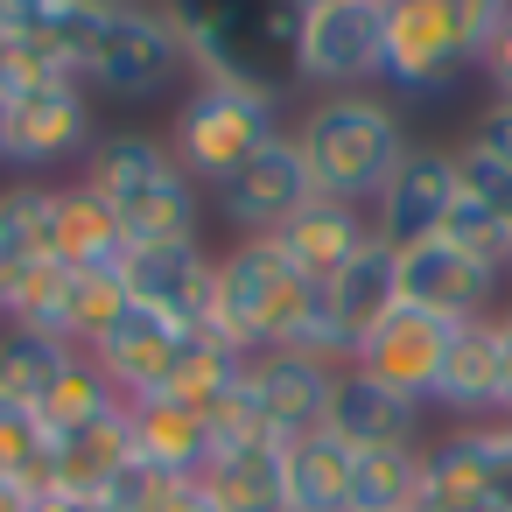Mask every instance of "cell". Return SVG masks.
<instances>
[{
  "mask_svg": "<svg viewBox=\"0 0 512 512\" xmlns=\"http://www.w3.org/2000/svg\"><path fill=\"white\" fill-rule=\"evenodd\" d=\"M50 43L71 57V71H78V85L92 99L148 106V99H183L197 85L190 43L176 36V22L162 8H148V0H127V8H106V15L57 8Z\"/></svg>",
  "mask_w": 512,
  "mask_h": 512,
  "instance_id": "6da1fadb",
  "label": "cell"
},
{
  "mask_svg": "<svg viewBox=\"0 0 512 512\" xmlns=\"http://www.w3.org/2000/svg\"><path fill=\"white\" fill-rule=\"evenodd\" d=\"M155 8L190 43L197 78L274 92V99L295 85V43H302L295 0H155Z\"/></svg>",
  "mask_w": 512,
  "mask_h": 512,
  "instance_id": "7a4b0ae2",
  "label": "cell"
},
{
  "mask_svg": "<svg viewBox=\"0 0 512 512\" xmlns=\"http://www.w3.org/2000/svg\"><path fill=\"white\" fill-rule=\"evenodd\" d=\"M288 134H295V148H302V162H309L316 197L358 204V211L379 204L386 176H393L400 155L414 148L407 127H400V113H393V99H379V92H330V99H316Z\"/></svg>",
  "mask_w": 512,
  "mask_h": 512,
  "instance_id": "3957f363",
  "label": "cell"
},
{
  "mask_svg": "<svg viewBox=\"0 0 512 512\" xmlns=\"http://www.w3.org/2000/svg\"><path fill=\"white\" fill-rule=\"evenodd\" d=\"M316 302V281H302L274 239H232L218 253V281H211V323L239 358H260V351H281L288 330L302 323V309Z\"/></svg>",
  "mask_w": 512,
  "mask_h": 512,
  "instance_id": "277c9868",
  "label": "cell"
},
{
  "mask_svg": "<svg viewBox=\"0 0 512 512\" xmlns=\"http://www.w3.org/2000/svg\"><path fill=\"white\" fill-rule=\"evenodd\" d=\"M281 127V99L274 92H246V85H218V78H197L176 113H169V155L190 183H225L239 162H253Z\"/></svg>",
  "mask_w": 512,
  "mask_h": 512,
  "instance_id": "5b68a950",
  "label": "cell"
},
{
  "mask_svg": "<svg viewBox=\"0 0 512 512\" xmlns=\"http://www.w3.org/2000/svg\"><path fill=\"white\" fill-rule=\"evenodd\" d=\"M477 71L470 36L449 22L442 0H386V71L379 85L407 106H435L449 99L463 78Z\"/></svg>",
  "mask_w": 512,
  "mask_h": 512,
  "instance_id": "8992f818",
  "label": "cell"
},
{
  "mask_svg": "<svg viewBox=\"0 0 512 512\" xmlns=\"http://www.w3.org/2000/svg\"><path fill=\"white\" fill-rule=\"evenodd\" d=\"M386 71V0H330L302 15L295 85L309 92H372Z\"/></svg>",
  "mask_w": 512,
  "mask_h": 512,
  "instance_id": "52a82bcc",
  "label": "cell"
},
{
  "mask_svg": "<svg viewBox=\"0 0 512 512\" xmlns=\"http://www.w3.org/2000/svg\"><path fill=\"white\" fill-rule=\"evenodd\" d=\"M127 281H120V267H36L29 281H22V295H15V309L0 316V323H29V330H50V337H64L71 351H92L120 316H127Z\"/></svg>",
  "mask_w": 512,
  "mask_h": 512,
  "instance_id": "ba28073f",
  "label": "cell"
},
{
  "mask_svg": "<svg viewBox=\"0 0 512 512\" xmlns=\"http://www.w3.org/2000/svg\"><path fill=\"white\" fill-rule=\"evenodd\" d=\"M92 148H99V99L78 78L8 99V141H0V162H8L15 176L43 183L57 162H78L85 169Z\"/></svg>",
  "mask_w": 512,
  "mask_h": 512,
  "instance_id": "9c48e42d",
  "label": "cell"
},
{
  "mask_svg": "<svg viewBox=\"0 0 512 512\" xmlns=\"http://www.w3.org/2000/svg\"><path fill=\"white\" fill-rule=\"evenodd\" d=\"M204 197H211V211L232 225V239H274V232L316 197V183H309V162H302L295 134H274L253 162H239V169H232L225 183H211Z\"/></svg>",
  "mask_w": 512,
  "mask_h": 512,
  "instance_id": "30bf717a",
  "label": "cell"
},
{
  "mask_svg": "<svg viewBox=\"0 0 512 512\" xmlns=\"http://www.w3.org/2000/svg\"><path fill=\"white\" fill-rule=\"evenodd\" d=\"M456 148H407L400 155V169L386 176V190H379V204H372V239H386L393 253H407V246H421V239H435L442 225H449V211H456Z\"/></svg>",
  "mask_w": 512,
  "mask_h": 512,
  "instance_id": "8fae6325",
  "label": "cell"
},
{
  "mask_svg": "<svg viewBox=\"0 0 512 512\" xmlns=\"http://www.w3.org/2000/svg\"><path fill=\"white\" fill-rule=\"evenodd\" d=\"M120 281L141 309L183 323V330H204L211 323V281H218V253L204 239H183V246H127L120 253Z\"/></svg>",
  "mask_w": 512,
  "mask_h": 512,
  "instance_id": "7c38bea8",
  "label": "cell"
},
{
  "mask_svg": "<svg viewBox=\"0 0 512 512\" xmlns=\"http://www.w3.org/2000/svg\"><path fill=\"white\" fill-rule=\"evenodd\" d=\"M344 365H323V358H302V351H260L246 358V393L267 421V435L288 449L302 435H316L330 421V386H337Z\"/></svg>",
  "mask_w": 512,
  "mask_h": 512,
  "instance_id": "4fadbf2b",
  "label": "cell"
},
{
  "mask_svg": "<svg viewBox=\"0 0 512 512\" xmlns=\"http://www.w3.org/2000/svg\"><path fill=\"white\" fill-rule=\"evenodd\" d=\"M449 337H456V323H442V316H428V309L400 302L379 330H365V337H358L351 365H358V372H372V379H379V386H393V393H414V400L428 407L435 372H442V358H449Z\"/></svg>",
  "mask_w": 512,
  "mask_h": 512,
  "instance_id": "5bb4252c",
  "label": "cell"
},
{
  "mask_svg": "<svg viewBox=\"0 0 512 512\" xmlns=\"http://www.w3.org/2000/svg\"><path fill=\"white\" fill-rule=\"evenodd\" d=\"M505 435H512V421H477V428H449L435 449H421V512H484L498 463H505Z\"/></svg>",
  "mask_w": 512,
  "mask_h": 512,
  "instance_id": "9a60e30c",
  "label": "cell"
},
{
  "mask_svg": "<svg viewBox=\"0 0 512 512\" xmlns=\"http://www.w3.org/2000/svg\"><path fill=\"white\" fill-rule=\"evenodd\" d=\"M498 281H505V274L477 267V260L456 253L449 239H421V246L400 253V302H414V309H428V316H442V323H477V316H491Z\"/></svg>",
  "mask_w": 512,
  "mask_h": 512,
  "instance_id": "2e32d148",
  "label": "cell"
},
{
  "mask_svg": "<svg viewBox=\"0 0 512 512\" xmlns=\"http://www.w3.org/2000/svg\"><path fill=\"white\" fill-rule=\"evenodd\" d=\"M498 386H505V344H498V316L456 323V337H449V358H442V372H435L428 407L456 414V428H477V421H498Z\"/></svg>",
  "mask_w": 512,
  "mask_h": 512,
  "instance_id": "e0dca14e",
  "label": "cell"
},
{
  "mask_svg": "<svg viewBox=\"0 0 512 512\" xmlns=\"http://www.w3.org/2000/svg\"><path fill=\"white\" fill-rule=\"evenodd\" d=\"M323 428L351 449H421V400L379 386L358 365H344L337 386H330V421Z\"/></svg>",
  "mask_w": 512,
  "mask_h": 512,
  "instance_id": "ac0fdd59",
  "label": "cell"
},
{
  "mask_svg": "<svg viewBox=\"0 0 512 512\" xmlns=\"http://www.w3.org/2000/svg\"><path fill=\"white\" fill-rule=\"evenodd\" d=\"M176 344H183V323H169V316L127 302V316H120L85 358L106 372V386H113L120 400H148V393H162V379H169V365H176Z\"/></svg>",
  "mask_w": 512,
  "mask_h": 512,
  "instance_id": "d6986e66",
  "label": "cell"
},
{
  "mask_svg": "<svg viewBox=\"0 0 512 512\" xmlns=\"http://www.w3.org/2000/svg\"><path fill=\"white\" fill-rule=\"evenodd\" d=\"M372 246V211H358V204H330V197H309L281 232H274V253L302 274V281H330V274H344L358 253Z\"/></svg>",
  "mask_w": 512,
  "mask_h": 512,
  "instance_id": "ffe728a7",
  "label": "cell"
},
{
  "mask_svg": "<svg viewBox=\"0 0 512 512\" xmlns=\"http://www.w3.org/2000/svg\"><path fill=\"white\" fill-rule=\"evenodd\" d=\"M127 428H134V456L155 463L162 477H204L211 470V421L197 407H176L162 393L148 400H127Z\"/></svg>",
  "mask_w": 512,
  "mask_h": 512,
  "instance_id": "44dd1931",
  "label": "cell"
},
{
  "mask_svg": "<svg viewBox=\"0 0 512 512\" xmlns=\"http://www.w3.org/2000/svg\"><path fill=\"white\" fill-rule=\"evenodd\" d=\"M106 204H113V218L134 204V197H148L155 183H169L176 176V155H169V134H148V127H113V134H99V148H92V162L78 169Z\"/></svg>",
  "mask_w": 512,
  "mask_h": 512,
  "instance_id": "7402d4cb",
  "label": "cell"
},
{
  "mask_svg": "<svg viewBox=\"0 0 512 512\" xmlns=\"http://www.w3.org/2000/svg\"><path fill=\"white\" fill-rule=\"evenodd\" d=\"M323 302H330L337 330L358 344L365 330H379V323L400 309V253H393L386 239H372L344 274H330V281H323Z\"/></svg>",
  "mask_w": 512,
  "mask_h": 512,
  "instance_id": "603a6c76",
  "label": "cell"
},
{
  "mask_svg": "<svg viewBox=\"0 0 512 512\" xmlns=\"http://www.w3.org/2000/svg\"><path fill=\"white\" fill-rule=\"evenodd\" d=\"M127 253V232L113 218V204L78 176V183H57V232H50V260L57 267H120Z\"/></svg>",
  "mask_w": 512,
  "mask_h": 512,
  "instance_id": "cb8c5ba5",
  "label": "cell"
},
{
  "mask_svg": "<svg viewBox=\"0 0 512 512\" xmlns=\"http://www.w3.org/2000/svg\"><path fill=\"white\" fill-rule=\"evenodd\" d=\"M281 470H288V512H351V442H337L330 428L288 442Z\"/></svg>",
  "mask_w": 512,
  "mask_h": 512,
  "instance_id": "d4e9b609",
  "label": "cell"
},
{
  "mask_svg": "<svg viewBox=\"0 0 512 512\" xmlns=\"http://www.w3.org/2000/svg\"><path fill=\"white\" fill-rule=\"evenodd\" d=\"M204 491L218 498V512H288L281 442H253V449H225V456H211Z\"/></svg>",
  "mask_w": 512,
  "mask_h": 512,
  "instance_id": "484cf974",
  "label": "cell"
},
{
  "mask_svg": "<svg viewBox=\"0 0 512 512\" xmlns=\"http://www.w3.org/2000/svg\"><path fill=\"white\" fill-rule=\"evenodd\" d=\"M246 379V358L218 337V330H183V344H176V365H169V379H162V400H176V407H197V414H211L232 386Z\"/></svg>",
  "mask_w": 512,
  "mask_h": 512,
  "instance_id": "4316f807",
  "label": "cell"
},
{
  "mask_svg": "<svg viewBox=\"0 0 512 512\" xmlns=\"http://www.w3.org/2000/svg\"><path fill=\"white\" fill-rule=\"evenodd\" d=\"M78 351L50 330H29V323H0V393L22 400V407H43V393L64 379Z\"/></svg>",
  "mask_w": 512,
  "mask_h": 512,
  "instance_id": "83f0119b",
  "label": "cell"
},
{
  "mask_svg": "<svg viewBox=\"0 0 512 512\" xmlns=\"http://www.w3.org/2000/svg\"><path fill=\"white\" fill-rule=\"evenodd\" d=\"M351 512H421V449H351Z\"/></svg>",
  "mask_w": 512,
  "mask_h": 512,
  "instance_id": "f1b7e54d",
  "label": "cell"
},
{
  "mask_svg": "<svg viewBox=\"0 0 512 512\" xmlns=\"http://www.w3.org/2000/svg\"><path fill=\"white\" fill-rule=\"evenodd\" d=\"M120 407H127V400H120V393L106 386V372H99V365L78 351V358L64 365V379L43 393V407H36V414H43L50 442H57V435H78V428H92V421H113Z\"/></svg>",
  "mask_w": 512,
  "mask_h": 512,
  "instance_id": "f546056e",
  "label": "cell"
},
{
  "mask_svg": "<svg viewBox=\"0 0 512 512\" xmlns=\"http://www.w3.org/2000/svg\"><path fill=\"white\" fill-rule=\"evenodd\" d=\"M50 449L57 442H50L43 414L0 393V484H15L22 498H43L50 491Z\"/></svg>",
  "mask_w": 512,
  "mask_h": 512,
  "instance_id": "4dcf8cb0",
  "label": "cell"
},
{
  "mask_svg": "<svg viewBox=\"0 0 512 512\" xmlns=\"http://www.w3.org/2000/svg\"><path fill=\"white\" fill-rule=\"evenodd\" d=\"M50 232H57V183L15 176L0 190V246L22 267H50Z\"/></svg>",
  "mask_w": 512,
  "mask_h": 512,
  "instance_id": "1f68e13d",
  "label": "cell"
},
{
  "mask_svg": "<svg viewBox=\"0 0 512 512\" xmlns=\"http://www.w3.org/2000/svg\"><path fill=\"white\" fill-rule=\"evenodd\" d=\"M435 239H449L456 253H470V260L491 267V274H512V225L491 218V211L470 204V197H456V211H449V225H442Z\"/></svg>",
  "mask_w": 512,
  "mask_h": 512,
  "instance_id": "d6a6232c",
  "label": "cell"
},
{
  "mask_svg": "<svg viewBox=\"0 0 512 512\" xmlns=\"http://www.w3.org/2000/svg\"><path fill=\"white\" fill-rule=\"evenodd\" d=\"M71 57L50 43V36H29V43H0V99H22V92H43V85H71Z\"/></svg>",
  "mask_w": 512,
  "mask_h": 512,
  "instance_id": "836d02e7",
  "label": "cell"
},
{
  "mask_svg": "<svg viewBox=\"0 0 512 512\" xmlns=\"http://www.w3.org/2000/svg\"><path fill=\"white\" fill-rule=\"evenodd\" d=\"M456 190H463L470 204H484L491 218H505V225H512V169H505V162H491V155H484V148H470V141L456 148Z\"/></svg>",
  "mask_w": 512,
  "mask_h": 512,
  "instance_id": "e575fe53",
  "label": "cell"
},
{
  "mask_svg": "<svg viewBox=\"0 0 512 512\" xmlns=\"http://www.w3.org/2000/svg\"><path fill=\"white\" fill-rule=\"evenodd\" d=\"M169 484L176 477H162L155 463H141V456H127L113 477H106V491H99V505L106 512H155L162 498H169Z\"/></svg>",
  "mask_w": 512,
  "mask_h": 512,
  "instance_id": "d590c367",
  "label": "cell"
},
{
  "mask_svg": "<svg viewBox=\"0 0 512 512\" xmlns=\"http://www.w3.org/2000/svg\"><path fill=\"white\" fill-rule=\"evenodd\" d=\"M442 8H449V22L470 36V50H477V57H484V43L512 22V0H442Z\"/></svg>",
  "mask_w": 512,
  "mask_h": 512,
  "instance_id": "8d00e7d4",
  "label": "cell"
},
{
  "mask_svg": "<svg viewBox=\"0 0 512 512\" xmlns=\"http://www.w3.org/2000/svg\"><path fill=\"white\" fill-rule=\"evenodd\" d=\"M50 22H57V0H0V43L50 36Z\"/></svg>",
  "mask_w": 512,
  "mask_h": 512,
  "instance_id": "74e56055",
  "label": "cell"
},
{
  "mask_svg": "<svg viewBox=\"0 0 512 512\" xmlns=\"http://www.w3.org/2000/svg\"><path fill=\"white\" fill-rule=\"evenodd\" d=\"M470 148H484L491 162H505V169H512V99H498V106H484V113H477Z\"/></svg>",
  "mask_w": 512,
  "mask_h": 512,
  "instance_id": "f35d334b",
  "label": "cell"
},
{
  "mask_svg": "<svg viewBox=\"0 0 512 512\" xmlns=\"http://www.w3.org/2000/svg\"><path fill=\"white\" fill-rule=\"evenodd\" d=\"M477 71L491 78V92H498V99H512V22H505V29H498V36L484 43V57H477Z\"/></svg>",
  "mask_w": 512,
  "mask_h": 512,
  "instance_id": "ab89813d",
  "label": "cell"
},
{
  "mask_svg": "<svg viewBox=\"0 0 512 512\" xmlns=\"http://www.w3.org/2000/svg\"><path fill=\"white\" fill-rule=\"evenodd\" d=\"M155 512H218V498L204 491V477H183V484H169V498Z\"/></svg>",
  "mask_w": 512,
  "mask_h": 512,
  "instance_id": "60d3db41",
  "label": "cell"
},
{
  "mask_svg": "<svg viewBox=\"0 0 512 512\" xmlns=\"http://www.w3.org/2000/svg\"><path fill=\"white\" fill-rule=\"evenodd\" d=\"M498 344H505V386H498V421H512V316H498Z\"/></svg>",
  "mask_w": 512,
  "mask_h": 512,
  "instance_id": "b9f144b4",
  "label": "cell"
},
{
  "mask_svg": "<svg viewBox=\"0 0 512 512\" xmlns=\"http://www.w3.org/2000/svg\"><path fill=\"white\" fill-rule=\"evenodd\" d=\"M57 8H85V15H106V8H127V0H57Z\"/></svg>",
  "mask_w": 512,
  "mask_h": 512,
  "instance_id": "7bdbcfd3",
  "label": "cell"
},
{
  "mask_svg": "<svg viewBox=\"0 0 512 512\" xmlns=\"http://www.w3.org/2000/svg\"><path fill=\"white\" fill-rule=\"evenodd\" d=\"M0 512H29V498H22L15 484H0Z\"/></svg>",
  "mask_w": 512,
  "mask_h": 512,
  "instance_id": "ee69618b",
  "label": "cell"
},
{
  "mask_svg": "<svg viewBox=\"0 0 512 512\" xmlns=\"http://www.w3.org/2000/svg\"><path fill=\"white\" fill-rule=\"evenodd\" d=\"M0 141H8V99H0Z\"/></svg>",
  "mask_w": 512,
  "mask_h": 512,
  "instance_id": "f6af8a7d",
  "label": "cell"
},
{
  "mask_svg": "<svg viewBox=\"0 0 512 512\" xmlns=\"http://www.w3.org/2000/svg\"><path fill=\"white\" fill-rule=\"evenodd\" d=\"M295 8H302V15H309V8H330V0H295Z\"/></svg>",
  "mask_w": 512,
  "mask_h": 512,
  "instance_id": "bcb514c9",
  "label": "cell"
},
{
  "mask_svg": "<svg viewBox=\"0 0 512 512\" xmlns=\"http://www.w3.org/2000/svg\"><path fill=\"white\" fill-rule=\"evenodd\" d=\"M505 316H512V309H505Z\"/></svg>",
  "mask_w": 512,
  "mask_h": 512,
  "instance_id": "7dc6e473",
  "label": "cell"
}]
</instances>
